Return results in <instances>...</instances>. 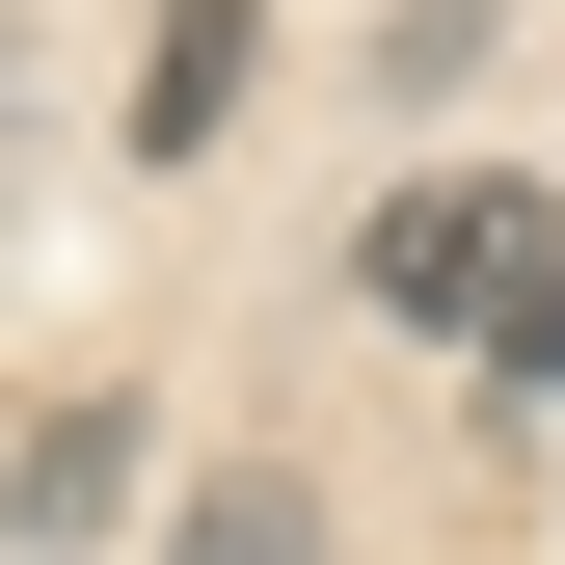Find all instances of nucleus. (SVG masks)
<instances>
[{
    "label": "nucleus",
    "instance_id": "f257e3e1",
    "mask_svg": "<svg viewBox=\"0 0 565 565\" xmlns=\"http://www.w3.org/2000/svg\"><path fill=\"white\" fill-rule=\"evenodd\" d=\"M539 269H565V243H539V189H484V162H458V189H377L350 297H377V323H458V350H512V297H539Z\"/></svg>",
    "mask_w": 565,
    "mask_h": 565
},
{
    "label": "nucleus",
    "instance_id": "f03ea898",
    "mask_svg": "<svg viewBox=\"0 0 565 565\" xmlns=\"http://www.w3.org/2000/svg\"><path fill=\"white\" fill-rule=\"evenodd\" d=\"M243 54H269V0H162V54H135V162H189V135L243 108Z\"/></svg>",
    "mask_w": 565,
    "mask_h": 565
},
{
    "label": "nucleus",
    "instance_id": "7ed1b4c3",
    "mask_svg": "<svg viewBox=\"0 0 565 565\" xmlns=\"http://www.w3.org/2000/svg\"><path fill=\"white\" fill-rule=\"evenodd\" d=\"M162 565H323V484H297V458H189Z\"/></svg>",
    "mask_w": 565,
    "mask_h": 565
},
{
    "label": "nucleus",
    "instance_id": "20e7f679",
    "mask_svg": "<svg viewBox=\"0 0 565 565\" xmlns=\"http://www.w3.org/2000/svg\"><path fill=\"white\" fill-rule=\"evenodd\" d=\"M82 512H135V404H54L28 484H0V539H82Z\"/></svg>",
    "mask_w": 565,
    "mask_h": 565
},
{
    "label": "nucleus",
    "instance_id": "39448f33",
    "mask_svg": "<svg viewBox=\"0 0 565 565\" xmlns=\"http://www.w3.org/2000/svg\"><path fill=\"white\" fill-rule=\"evenodd\" d=\"M484 377H512V404H565V269L512 297V350H484Z\"/></svg>",
    "mask_w": 565,
    "mask_h": 565
}]
</instances>
